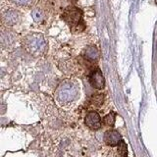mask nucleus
Wrapping results in <instances>:
<instances>
[{
  "label": "nucleus",
  "mask_w": 157,
  "mask_h": 157,
  "mask_svg": "<svg viewBox=\"0 0 157 157\" xmlns=\"http://www.w3.org/2000/svg\"><path fill=\"white\" fill-rule=\"evenodd\" d=\"M73 1H77V0H73Z\"/></svg>",
  "instance_id": "4468645a"
},
{
  "label": "nucleus",
  "mask_w": 157,
  "mask_h": 157,
  "mask_svg": "<svg viewBox=\"0 0 157 157\" xmlns=\"http://www.w3.org/2000/svg\"><path fill=\"white\" fill-rule=\"evenodd\" d=\"M24 46L27 50L34 56H40L45 53L47 44L44 37L39 33L29 34L24 39Z\"/></svg>",
  "instance_id": "f257e3e1"
},
{
  "label": "nucleus",
  "mask_w": 157,
  "mask_h": 157,
  "mask_svg": "<svg viewBox=\"0 0 157 157\" xmlns=\"http://www.w3.org/2000/svg\"><path fill=\"white\" fill-rule=\"evenodd\" d=\"M63 20L72 28H78V25L82 24V12L77 7H68L63 13Z\"/></svg>",
  "instance_id": "7ed1b4c3"
},
{
  "label": "nucleus",
  "mask_w": 157,
  "mask_h": 157,
  "mask_svg": "<svg viewBox=\"0 0 157 157\" xmlns=\"http://www.w3.org/2000/svg\"><path fill=\"white\" fill-rule=\"evenodd\" d=\"M20 20V15L15 10H8L5 13H3L2 21L7 26H13V25L17 24Z\"/></svg>",
  "instance_id": "0eeeda50"
},
{
  "label": "nucleus",
  "mask_w": 157,
  "mask_h": 157,
  "mask_svg": "<svg viewBox=\"0 0 157 157\" xmlns=\"http://www.w3.org/2000/svg\"><path fill=\"white\" fill-rule=\"evenodd\" d=\"M104 141L110 146H116L122 141L121 135L115 130L107 131L104 135Z\"/></svg>",
  "instance_id": "423d86ee"
},
{
  "label": "nucleus",
  "mask_w": 157,
  "mask_h": 157,
  "mask_svg": "<svg viewBox=\"0 0 157 157\" xmlns=\"http://www.w3.org/2000/svg\"><path fill=\"white\" fill-rule=\"evenodd\" d=\"M103 95L98 94V95H94L91 98V104L94 106H100L103 103Z\"/></svg>",
  "instance_id": "9b49d317"
},
{
  "label": "nucleus",
  "mask_w": 157,
  "mask_h": 157,
  "mask_svg": "<svg viewBox=\"0 0 157 157\" xmlns=\"http://www.w3.org/2000/svg\"><path fill=\"white\" fill-rule=\"evenodd\" d=\"M99 56L97 48L95 46H88L85 51V57L88 61H95Z\"/></svg>",
  "instance_id": "6e6552de"
},
{
  "label": "nucleus",
  "mask_w": 157,
  "mask_h": 157,
  "mask_svg": "<svg viewBox=\"0 0 157 157\" xmlns=\"http://www.w3.org/2000/svg\"><path fill=\"white\" fill-rule=\"evenodd\" d=\"M32 17L36 22H41L43 20V14L39 9H33L32 12Z\"/></svg>",
  "instance_id": "9d476101"
},
{
  "label": "nucleus",
  "mask_w": 157,
  "mask_h": 157,
  "mask_svg": "<svg viewBox=\"0 0 157 157\" xmlns=\"http://www.w3.org/2000/svg\"><path fill=\"white\" fill-rule=\"evenodd\" d=\"M103 123L108 126V127H112L114 126V123H115V115L114 113H109V114H107L104 119H103Z\"/></svg>",
  "instance_id": "1a4fd4ad"
},
{
  "label": "nucleus",
  "mask_w": 157,
  "mask_h": 157,
  "mask_svg": "<svg viewBox=\"0 0 157 157\" xmlns=\"http://www.w3.org/2000/svg\"><path fill=\"white\" fill-rule=\"evenodd\" d=\"M85 123L86 125L90 128L92 130H97L99 129L100 126H101V119H100V116L97 114L96 112L92 111L90 112L86 116V119H85Z\"/></svg>",
  "instance_id": "20e7f679"
},
{
  "label": "nucleus",
  "mask_w": 157,
  "mask_h": 157,
  "mask_svg": "<svg viewBox=\"0 0 157 157\" xmlns=\"http://www.w3.org/2000/svg\"><path fill=\"white\" fill-rule=\"evenodd\" d=\"M90 82L91 86L96 88V90H101V88L104 87L105 81L100 70H96L91 74L90 78Z\"/></svg>",
  "instance_id": "39448f33"
},
{
  "label": "nucleus",
  "mask_w": 157,
  "mask_h": 157,
  "mask_svg": "<svg viewBox=\"0 0 157 157\" xmlns=\"http://www.w3.org/2000/svg\"><path fill=\"white\" fill-rule=\"evenodd\" d=\"M118 151H119L121 156H125L127 154V145L123 140L118 144Z\"/></svg>",
  "instance_id": "f8f14e48"
},
{
  "label": "nucleus",
  "mask_w": 157,
  "mask_h": 157,
  "mask_svg": "<svg viewBox=\"0 0 157 157\" xmlns=\"http://www.w3.org/2000/svg\"><path fill=\"white\" fill-rule=\"evenodd\" d=\"M78 86L71 82L62 83L57 92L58 99L63 103H67L74 100L78 95Z\"/></svg>",
  "instance_id": "f03ea898"
},
{
  "label": "nucleus",
  "mask_w": 157,
  "mask_h": 157,
  "mask_svg": "<svg viewBox=\"0 0 157 157\" xmlns=\"http://www.w3.org/2000/svg\"><path fill=\"white\" fill-rule=\"evenodd\" d=\"M11 1L16 3L17 5H20V6H27V5L32 3L33 0H11Z\"/></svg>",
  "instance_id": "ddd939ff"
}]
</instances>
